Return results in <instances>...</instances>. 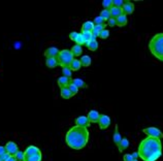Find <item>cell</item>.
Masks as SVG:
<instances>
[{"label":"cell","instance_id":"obj_11","mask_svg":"<svg viewBox=\"0 0 163 161\" xmlns=\"http://www.w3.org/2000/svg\"><path fill=\"white\" fill-rule=\"evenodd\" d=\"M40 150L35 146H29L26 148V150L24 151V157H28V156H33L36 154H40Z\"/></svg>","mask_w":163,"mask_h":161},{"label":"cell","instance_id":"obj_22","mask_svg":"<svg viewBox=\"0 0 163 161\" xmlns=\"http://www.w3.org/2000/svg\"><path fill=\"white\" fill-rule=\"evenodd\" d=\"M113 139H114V143H115L116 145H118L121 142V139H122V135H121L120 131H119V128H118L117 124L115 125V133H114Z\"/></svg>","mask_w":163,"mask_h":161},{"label":"cell","instance_id":"obj_1","mask_svg":"<svg viewBox=\"0 0 163 161\" xmlns=\"http://www.w3.org/2000/svg\"><path fill=\"white\" fill-rule=\"evenodd\" d=\"M89 141V131L88 128L80 127L74 125L71 127L65 135V142L69 148L73 150H82L85 148Z\"/></svg>","mask_w":163,"mask_h":161},{"label":"cell","instance_id":"obj_40","mask_svg":"<svg viewBox=\"0 0 163 161\" xmlns=\"http://www.w3.org/2000/svg\"><path fill=\"white\" fill-rule=\"evenodd\" d=\"M78 35H79V33H78V32L73 31V32H71V33L69 34V38H70L71 40L76 41V37H78Z\"/></svg>","mask_w":163,"mask_h":161},{"label":"cell","instance_id":"obj_17","mask_svg":"<svg viewBox=\"0 0 163 161\" xmlns=\"http://www.w3.org/2000/svg\"><path fill=\"white\" fill-rule=\"evenodd\" d=\"M117 147H118V150L122 153L123 151H125L128 147H129V141H128L127 139H122L120 143L117 145Z\"/></svg>","mask_w":163,"mask_h":161},{"label":"cell","instance_id":"obj_16","mask_svg":"<svg viewBox=\"0 0 163 161\" xmlns=\"http://www.w3.org/2000/svg\"><path fill=\"white\" fill-rule=\"evenodd\" d=\"M86 46H87L88 50L92 51V52H95V51L98 49V41L96 40V39H91L90 41H88V43H86Z\"/></svg>","mask_w":163,"mask_h":161},{"label":"cell","instance_id":"obj_45","mask_svg":"<svg viewBox=\"0 0 163 161\" xmlns=\"http://www.w3.org/2000/svg\"><path fill=\"white\" fill-rule=\"evenodd\" d=\"M6 161H18V160L16 159V157H15V156H10V157H9L8 159L6 160Z\"/></svg>","mask_w":163,"mask_h":161},{"label":"cell","instance_id":"obj_27","mask_svg":"<svg viewBox=\"0 0 163 161\" xmlns=\"http://www.w3.org/2000/svg\"><path fill=\"white\" fill-rule=\"evenodd\" d=\"M24 161H41V153L36 154V155H33V156L24 157Z\"/></svg>","mask_w":163,"mask_h":161},{"label":"cell","instance_id":"obj_14","mask_svg":"<svg viewBox=\"0 0 163 161\" xmlns=\"http://www.w3.org/2000/svg\"><path fill=\"white\" fill-rule=\"evenodd\" d=\"M70 79L69 78H66V76H62L58 79V86L60 88H65V87H68V85L70 84Z\"/></svg>","mask_w":163,"mask_h":161},{"label":"cell","instance_id":"obj_9","mask_svg":"<svg viewBox=\"0 0 163 161\" xmlns=\"http://www.w3.org/2000/svg\"><path fill=\"white\" fill-rule=\"evenodd\" d=\"M90 121L88 120V117L86 116H81L79 118H76V126H80V127H85L88 128L90 126Z\"/></svg>","mask_w":163,"mask_h":161},{"label":"cell","instance_id":"obj_31","mask_svg":"<svg viewBox=\"0 0 163 161\" xmlns=\"http://www.w3.org/2000/svg\"><path fill=\"white\" fill-rule=\"evenodd\" d=\"M102 6H103L104 9H111L113 7V0H103Z\"/></svg>","mask_w":163,"mask_h":161},{"label":"cell","instance_id":"obj_26","mask_svg":"<svg viewBox=\"0 0 163 161\" xmlns=\"http://www.w3.org/2000/svg\"><path fill=\"white\" fill-rule=\"evenodd\" d=\"M71 83L73 84V85H76V87L80 89V88H87V84L85 83L82 79H79V78H76V79H73V81H71Z\"/></svg>","mask_w":163,"mask_h":161},{"label":"cell","instance_id":"obj_32","mask_svg":"<svg viewBox=\"0 0 163 161\" xmlns=\"http://www.w3.org/2000/svg\"><path fill=\"white\" fill-rule=\"evenodd\" d=\"M68 88H69V90H70V92H71V94H73V96H74V95H76L78 94V92H79V88L76 87V85H73V83L70 82V84L68 85Z\"/></svg>","mask_w":163,"mask_h":161},{"label":"cell","instance_id":"obj_30","mask_svg":"<svg viewBox=\"0 0 163 161\" xmlns=\"http://www.w3.org/2000/svg\"><path fill=\"white\" fill-rule=\"evenodd\" d=\"M62 73H63L64 76H66V78H71V74H73V70H71L69 67H63L62 68Z\"/></svg>","mask_w":163,"mask_h":161},{"label":"cell","instance_id":"obj_34","mask_svg":"<svg viewBox=\"0 0 163 161\" xmlns=\"http://www.w3.org/2000/svg\"><path fill=\"white\" fill-rule=\"evenodd\" d=\"M108 36H109V30L108 29H103L99 35L100 38H102V39H106Z\"/></svg>","mask_w":163,"mask_h":161},{"label":"cell","instance_id":"obj_13","mask_svg":"<svg viewBox=\"0 0 163 161\" xmlns=\"http://www.w3.org/2000/svg\"><path fill=\"white\" fill-rule=\"evenodd\" d=\"M94 26L95 25L92 21H86L82 25V32H92Z\"/></svg>","mask_w":163,"mask_h":161},{"label":"cell","instance_id":"obj_2","mask_svg":"<svg viewBox=\"0 0 163 161\" xmlns=\"http://www.w3.org/2000/svg\"><path fill=\"white\" fill-rule=\"evenodd\" d=\"M162 152V143L160 139L155 137H146L138 145V156L143 161H148L152 155Z\"/></svg>","mask_w":163,"mask_h":161},{"label":"cell","instance_id":"obj_7","mask_svg":"<svg viewBox=\"0 0 163 161\" xmlns=\"http://www.w3.org/2000/svg\"><path fill=\"white\" fill-rule=\"evenodd\" d=\"M134 9H135V7H134L133 2L125 1L124 2V5H123V7H122L123 15H125V16L132 15V13H133V11H134Z\"/></svg>","mask_w":163,"mask_h":161},{"label":"cell","instance_id":"obj_24","mask_svg":"<svg viewBox=\"0 0 163 161\" xmlns=\"http://www.w3.org/2000/svg\"><path fill=\"white\" fill-rule=\"evenodd\" d=\"M80 61H81L82 66H84V67H89L91 65V58H90V56H88V55L82 56Z\"/></svg>","mask_w":163,"mask_h":161},{"label":"cell","instance_id":"obj_39","mask_svg":"<svg viewBox=\"0 0 163 161\" xmlns=\"http://www.w3.org/2000/svg\"><path fill=\"white\" fill-rule=\"evenodd\" d=\"M108 25L109 27H115L117 26V22H116V19L114 18H111L108 21Z\"/></svg>","mask_w":163,"mask_h":161},{"label":"cell","instance_id":"obj_8","mask_svg":"<svg viewBox=\"0 0 163 161\" xmlns=\"http://www.w3.org/2000/svg\"><path fill=\"white\" fill-rule=\"evenodd\" d=\"M98 124L100 129H106L111 125V118L106 115H100Z\"/></svg>","mask_w":163,"mask_h":161},{"label":"cell","instance_id":"obj_15","mask_svg":"<svg viewBox=\"0 0 163 161\" xmlns=\"http://www.w3.org/2000/svg\"><path fill=\"white\" fill-rule=\"evenodd\" d=\"M109 13H111V17L114 19H117L120 17L121 15H123V10L122 8L120 7H116V6L113 5V7L109 9Z\"/></svg>","mask_w":163,"mask_h":161},{"label":"cell","instance_id":"obj_21","mask_svg":"<svg viewBox=\"0 0 163 161\" xmlns=\"http://www.w3.org/2000/svg\"><path fill=\"white\" fill-rule=\"evenodd\" d=\"M70 51L73 53V57H79V56H81L83 54V48H82V46L79 45H74Z\"/></svg>","mask_w":163,"mask_h":161},{"label":"cell","instance_id":"obj_29","mask_svg":"<svg viewBox=\"0 0 163 161\" xmlns=\"http://www.w3.org/2000/svg\"><path fill=\"white\" fill-rule=\"evenodd\" d=\"M76 45H79V46L86 45V40H85V38H84L83 33H79V35L76 39Z\"/></svg>","mask_w":163,"mask_h":161},{"label":"cell","instance_id":"obj_25","mask_svg":"<svg viewBox=\"0 0 163 161\" xmlns=\"http://www.w3.org/2000/svg\"><path fill=\"white\" fill-rule=\"evenodd\" d=\"M46 65L49 67V68H55V67L58 65L57 59H56V58H46Z\"/></svg>","mask_w":163,"mask_h":161},{"label":"cell","instance_id":"obj_38","mask_svg":"<svg viewBox=\"0 0 163 161\" xmlns=\"http://www.w3.org/2000/svg\"><path fill=\"white\" fill-rule=\"evenodd\" d=\"M24 152H22V151H18V153L15 155L16 159L18 161H24Z\"/></svg>","mask_w":163,"mask_h":161},{"label":"cell","instance_id":"obj_20","mask_svg":"<svg viewBox=\"0 0 163 161\" xmlns=\"http://www.w3.org/2000/svg\"><path fill=\"white\" fill-rule=\"evenodd\" d=\"M60 94H61V97L64 99H69L73 97V94H71L70 90H69L68 87H65V88H61L60 90Z\"/></svg>","mask_w":163,"mask_h":161},{"label":"cell","instance_id":"obj_43","mask_svg":"<svg viewBox=\"0 0 163 161\" xmlns=\"http://www.w3.org/2000/svg\"><path fill=\"white\" fill-rule=\"evenodd\" d=\"M6 153V150H5V147H2V146H0V157H1L3 154H5Z\"/></svg>","mask_w":163,"mask_h":161},{"label":"cell","instance_id":"obj_6","mask_svg":"<svg viewBox=\"0 0 163 161\" xmlns=\"http://www.w3.org/2000/svg\"><path fill=\"white\" fill-rule=\"evenodd\" d=\"M4 147H5L6 153H8L9 155H11V156H15L19 151L18 145L16 144L15 142H7Z\"/></svg>","mask_w":163,"mask_h":161},{"label":"cell","instance_id":"obj_28","mask_svg":"<svg viewBox=\"0 0 163 161\" xmlns=\"http://www.w3.org/2000/svg\"><path fill=\"white\" fill-rule=\"evenodd\" d=\"M100 17L103 19L104 21H108L111 19V13H109V9H103V10L100 13Z\"/></svg>","mask_w":163,"mask_h":161},{"label":"cell","instance_id":"obj_5","mask_svg":"<svg viewBox=\"0 0 163 161\" xmlns=\"http://www.w3.org/2000/svg\"><path fill=\"white\" fill-rule=\"evenodd\" d=\"M143 132L146 135H148L149 137H155V139H163V133L156 127L145 128V129L143 130Z\"/></svg>","mask_w":163,"mask_h":161},{"label":"cell","instance_id":"obj_42","mask_svg":"<svg viewBox=\"0 0 163 161\" xmlns=\"http://www.w3.org/2000/svg\"><path fill=\"white\" fill-rule=\"evenodd\" d=\"M10 156L11 155H9L8 153H5V154H3V155H2L1 157H0V159H1V161H6L9 157H10Z\"/></svg>","mask_w":163,"mask_h":161},{"label":"cell","instance_id":"obj_33","mask_svg":"<svg viewBox=\"0 0 163 161\" xmlns=\"http://www.w3.org/2000/svg\"><path fill=\"white\" fill-rule=\"evenodd\" d=\"M93 23H94V25H104V24H105V21L100 17V16H98V17H96L94 19Z\"/></svg>","mask_w":163,"mask_h":161},{"label":"cell","instance_id":"obj_46","mask_svg":"<svg viewBox=\"0 0 163 161\" xmlns=\"http://www.w3.org/2000/svg\"><path fill=\"white\" fill-rule=\"evenodd\" d=\"M133 161H138V159H133Z\"/></svg>","mask_w":163,"mask_h":161},{"label":"cell","instance_id":"obj_4","mask_svg":"<svg viewBox=\"0 0 163 161\" xmlns=\"http://www.w3.org/2000/svg\"><path fill=\"white\" fill-rule=\"evenodd\" d=\"M56 59H57L58 65L62 66V68H63V67L70 66L71 62H73V60L74 58H73V55L70 50H62L59 52Z\"/></svg>","mask_w":163,"mask_h":161},{"label":"cell","instance_id":"obj_35","mask_svg":"<svg viewBox=\"0 0 163 161\" xmlns=\"http://www.w3.org/2000/svg\"><path fill=\"white\" fill-rule=\"evenodd\" d=\"M124 2L123 0H113V5L116 6V7H120L122 8L123 5H124Z\"/></svg>","mask_w":163,"mask_h":161},{"label":"cell","instance_id":"obj_44","mask_svg":"<svg viewBox=\"0 0 163 161\" xmlns=\"http://www.w3.org/2000/svg\"><path fill=\"white\" fill-rule=\"evenodd\" d=\"M131 155H132V157H133V159H137V158L139 157V156H138V153H137V152H134L133 154H131Z\"/></svg>","mask_w":163,"mask_h":161},{"label":"cell","instance_id":"obj_41","mask_svg":"<svg viewBox=\"0 0 163 161\" xmlns=\"http://www.w3.org/2000/svg\"><path fill=\"white\" fill-rule=\"evenodd\" d=\"M123 159H124V161H133V157H132L131 154H125Z\"/></svg>","mask_w":163,"mask_h":161},{"label":"cell","instance_id":"obj_37","mask_svg":"<svg viewBox=\"0 0 163 161\" xmlns=\"http://www.w3.org/2000/svg\"><path fill=\"white\" fill-rule=\"evenodd\" d=\"M161 155H162V152H158V153H156V154H154V155L151 156V157L148 159V161H156L157 159H159V158L161 157Z\"/></svg>","mask_w":163,"mask_h":161},{"label":"cell","instance_id":"obj_23","mask_svg":"<svg viewBox=\"0 0 163 161\" xmlns=\"http://www.w3.org/2000/svg\"><path fill=\"white\" fill-rule=\"evenodd\" d=\"M81 67H82V64H81L80 60L73 59V62H71V64H70V66H69V68H70L71 70H73V71H78V70H80V69H81Z\"/></svg>","mask_w":163,"mask_h":161},{"label":"cell","instance_id":"obj_10","mask_svg":"<svg viewBox=\"0 0 163 161\" xmlns=\"http://www.w3.org/2000/svg\"><path fill=\"white\" fill-rule=\"evenodd\" d=\"M87 117H88V120L90 121V123H98L100 114L98 111H96V109H92V111L89 112V114H88Z\"/></svg>","mask_w":163,"mask_h":161},{"label":"cell","instance_id":"obj_3","mask_svg":"<svg viewBox=\"0 0 163 161\" xmlns=\"http://www.w3.org/2000/svg\"><path fill=\"white\" fill-rule=\"evenodd\" d=\"M148 48L156 59L163 62V32L155 34L150 39Z\"/></svg>","mask_w":163,"mask_h":161},{"label":"cell","instance_id":"obj_36","mask_svg":"<svg viewBox=\"0 0 163 161\" xmlns=\"http://www.w3.org/2000/svg\"><path fill=\"white\" fill-rule=\"evenodd\" d=\"M83 33V35H84V38H85V40H86V43H88V41H90L91 39H92V32H82Z\"/></svg>","mask_w":163,"mask_h":161},{"label":"cell","instance_id":"obj_12","mask_svg":"<svg viewBox=\"0 0 163 161\" xmlns=\"http://www.w3.org/2000/svg\"><path fill=\"white\" fill-rule=\"evenodd\" d=\"M60 51L58 50L56 46H51V48L46 49L45 52V56L46 58H57L58 54H59Z\"/></svg>","mask_w":163,"mask_h":161},{"label":"cell","instance_id":"obj_18","mask_svg":"<svg viewBox=\"0 0 163 161\" xmlns=\"http://www.w3.org/2000/svg\"><path fill=\"white\" fill-rule=\"evenodd\" d=\"M116 22H117V26H118V27H124V26H126V25H127V22H128L127 16L121 15L120 17L116 19Z\"/></svg>","mask_w":163,"mask_h":161},{"label":"cell","instance_id":"obj_47","mask_svg":"<svg viewBox=\"0 0 163 161\" xmlns=\"http://www.w3.org/2000/svg\"><path fill=\"white\" fill-rule=\"evenodd\" d=\"M0 161H1V159H0Z\"/></svg>","mask_w":163,"mask_h":161},{"label":"cell","instance_id":"obj_19","mask_svg":"<svg viewBox=\"0 0 163 161\" xmlns=\"http://www.w3.org/2000/svg\"><path fill=\"white\" fill-rule=\"evenodd\" d=\"M103 29H105V24L104 25H95L94 28H93V30H92V35L95 36V37H98Z\"/></svg>","mask_w":163,"mask_h":161}]
</instances>
